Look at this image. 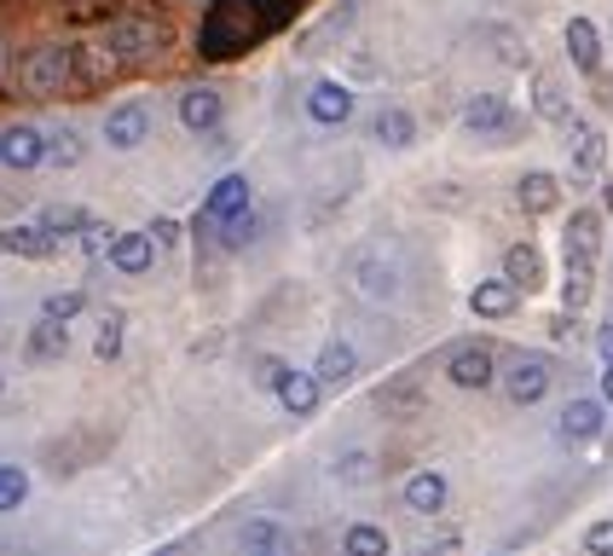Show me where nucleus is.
Segmentation results:
<instances>
[{
    "instance_id": "obj_16",
    "label": "nucleus",
    "mask_w": 613,
    "mask_h": 556,
    "mask_svg": "<svg viewBox=\"0 0 613 556\" xmlns=\"http://www.w3.org/2000/svg\"><path fill=\"white\" fill-rule=\"evenodd\" d=\"M319 394H324V383H319V377L290 365V377L278 383V406H284L290 418H313V412H319Z\"/></svg>"
},
{
    "instance_id": "obj_1",
    "label": "nucleus",
    "mask_w": 613,
    "mask_h": 556,
    "mask_svg": "<svg viewBox=\"0 0 613 556\" xmlns=\"http://www.w3.org/2000/svg\"><path fill=\"white\" fill-rule=\"evenodd\" d=\"M290 23V0H209L197 30V53L202 59H238L249 47H261L267 35H278Z\"/></svg>"
},
{
    "instance_id": "obj_49",
    "label": "nucleus",
    "mask_w": 613,
    "mask_h": 556,
    "mask_svg": "<svg viewBox=\"0 0 613 556\" xmlns=\"http://www.w3.org/2000/svg\"><path fill=\"white\" fill-rule=\"evenodd\" d=\"M0 389H7V371H0Z\"/></svg>"
},
{
    "instance_id": "obj_12",
    "label": "nucleus",
    "mask_w": 613,
    "mask_h": 556,
    "mask_svg": "<svg viewBox=\"0 0 613 556\" xmlns=\"http://www.w3.org/2000/svg\"><path fill=\"white\" fill-rule=\"evenodd\" d=\"M0 249L18 256V261H46V256L59 249V238L46 233L41 220H30V226H0Z\"/></svg>"
},
{
    "instance_id": "obj_46",
    "label": "nucleus",
    "mask_w": 613,
    "mask_h": 556,
    "mask_svg": "<svg viewBox=\"0 0 613 556\" xmlns=\"http://www.w3.org/2000/svg\"><path fill=\"white\" fill-rule=\"evenodd\" d=\"M249 556H284V550H278V545H272V550H249Z\"/></svg>"
},
{
    "instance_id": "obj_13",
    "label": "nucleus",
    "mask_w": 613,
    "mask_h": 556,
    "mask_svg": "<svg viewBox=\"0 0 613 556\" xmlns=\"http://www.w3.org/2000/svg\"><path fill=\"white\" fill-rule=\"evenodd\" d=\"M23 353H30L35 365H46V360H64V353H70V325L41 313V319L30 325V337H23Z\"/></svg>"
},
{
    "instance_id": "obj_17",
    "label": "nucleus",
    "mask_w": 613,
    "mask_h": 556,
    "mask_svg": "<svg viewBox=\"0 0 613 556\" xmlns=\"http://www.w3.org/2000/svg\"><path fill=\"white\" fill-rule=\"evenodd\" d=\"M150 261H157V238L150 233H116V244H111V267L116 272L139 278V272H150Z\"/></svg>"
},
{
    "instance_id": "obj_18",
    "label": "nucleus",
    "mask_w": 613,
    "mask_h": 556,
    "mask_svg": "<svg viewBox=\"0 0 613 556\" xmlns=\"http://www.w3.org/2000/svg\"><path fill=\"white\" fill-rule=\"evenodd\" d=\"M469 313L475 319H509L516 313V285H509V278H480L469 290Z\"/></svg>"
},
{
    "instance_id": "obj_22",
    "label": "nucleus",
    "mask_w": 613,
    "mask_h": 556,
    "mask_svg": "<svg viewBox=\"0 0 613 556\" xmlns=\"http://www.w3.org/2000/svg\"><path fill=\"white\" fill-rule=\"evenodd\" d=\"M405 511H417V516L446 511V475L440 470H417L412 482H405Z\"/></svg>"
},
{
    "instance_id": "obj_32",
    "label": "nucleus",
    "mask_w": 613,
    "mask_h": 556,
    "mask_svg": "<svg viewBox=\"0 0 613 556\" xmlns=\"http://www.w3.org/2000/svg\"><path fill=\"white\" fill-rule=\"evenodd\" d=\"M532 105H539L544 122H573V116H568V99H561V87H555V75H539V87H532Z\"/></svg>"
},
{
    "instance_id": "obj_41",
    "label": "nucleus",
    "mask_w": 613,
    "mask_h": 556,
    "mask_svg": "<svg viewBox=\"0 0 613 556\" xmlns=\"http://www.w3.org/2000/svg\"><path fill=\"white\" fill-rule=\"evenodd\" d=\"M584 550H591V556H613V522H596L591 534H584Z\"/></svg>"
},
{
    "instance_id": "obj_4",
    "label": "nucleus",
    "mask_w": 613,
    "mask_h": 556,
    "mask_svg": "<svg viewBox=\"0 0 613 556\" xmlns=\"http://www.w3.org/2000/svg\"><path fill=\"white\" fill-rule=\"evenodd\" d=\"M446 377H451L457 389H492L498 383V353L487 342H464V348H451Z\"/></svg>"
},
{
    "instance_id": "obj_34",
    "label": "nucleus",
    "mask_w": 613,
    "mask_h": 556,
    "mask_svg": "<svg viewBox=\"0 0 613 556\" xmlns=\"http://www.w3.org/2000/svg\"><path fill=\"white\" fill-rule=\"evenodd\" d=\"M75 244H82V256H87V261H111V244H116V233H111L105 220H87V226H82V238H75Z\"/></svg>"
},
{
    "instance_id": "obj_3",
    "label": "nucleus",
    "mask_w": 613,
    "mask_h": 556,
    "mask_svg": "<svg viewBox=\"0 0 613 556\" xmlns=\"http://www.w3.org/2000/svg\"><path fill=\"white\" fill-rule=\"evenodd\" d=\"M18 82H23V93H64L70 82H75V47H35L30 59L18 64Z\"/></svg>"
},
{
    "instance_id": "obj_6",
    "label": "nucleus",
    "mask_w": 613,
    "mask_h": 556,
    "mask_svg": "<svg viewBox=\"0 0 613 556\" xmlns=\"http://www.w3.org/2000/svg\"><path fill=\"white\" fill-rule=\"evenodd\" d=\"M41 163H46V134L35 128V122H12V128H0V168L30 174Z\"/></svg>"
},
{
    "instance_id": "obj_39",
    "label": "nucleus",
    "mask_w": 613,
    "mask_h": 556,
    "mask_svg": "<svg viewBox=\"0 0 613 556\" xmlns=\"http://www.w3.org/2000/svg\"><path fill=\"white\" fill-rule=\"evenodd\" d=\"M284 377H290V365H284V360H272V353H267V360H254V383H261V389H272V394H278V383H284Z\"/></svg>"
},
{
    "instance_id": "obj_20",
    "label": "nucleus",
    "mask_w": 613,
    "mask_h": 556,
    "mask_svg": "<svg viewBox=\"0 0 613 556\" xmlns=\"http://www.w3.org/2000/svg\"><path fill=\"white\" fill-rule=\"evenodd\" d=\"M371 140H376V145H388V151H405V145L417 140L412 111H405V105H382V111L371 116Z\"/></svg>"
},
{
    "instance_id": "obj_27",
    "label": "nucleus",
    "mask_w": 613,
    "mask_h": 556,
    "mask_svg": "<svg viewBox=\"0 0 613 556\" xmlns=\"http://www.w3.org/2000/svg\"><path fill=\"white\" fill-rule=\"evenodd\" d=\"M568 134H573V168L596 174L602 168V134L591 128V122H568Z\"/></svg>"
},
{
    "instance_id": "obj_24",
    "label": "nucleus",
    "mask_w": 613,
    "mask_h": 556,
    "mask_svg": "<svg viewBox=\"0 0 613 556\" xmlns=\"http://www.w3.org/2000/svg\"><path fill=\"white\" fill-rule=\"evenodd\" d=\"M503 278L516 290H539L544 285V256L532 244H516V249H503Z\"/></svg>"
},
{
    "instance_id": "obj_10",
    "label": "nucleus",
    "mask_w": 613,
    "mask_h": 556,
    "mask_svg": "<svg viewBox=\"0 0 613 556\" xmlns=\"http://www.w3.org/2000/svg\"><path fill=\"white\" fill-rule=\"evenodd\" d=\"M306 116H313L319 128H342V122L353 116V87L347 82H319L313 93H306Z\"/></svg>"
},
{
    "instance_id": "obj_47",
    "label": "nucleus",
    "mask_w": 613,
    "mask_h": 556,
    "mask_svg": "<svg viewBox=\"0 0 613 556\" xmlns=\"http://www.w3.org/2000/svg\"><path fill=\"white\" fill-rule=\"evenodd\" d=\"M157 556H180V545H168V550H157Z\"/></svg>"
},
{
    "instance_id": "obj_11",
    "label": "nucleus",
    "mask_w": 613,
    "mask_h": 556,
    "mask_svg": "<svg viewBox=\"0 0 613 556\" xmlns=\"http://www.w3.org/2000/svg\"><path fill=\"white\" fill-rule=\"evenodd\" d=\"M568 267H596V244H602V215L596 209H573L568 220Z\"/></svg>"
},
{
    "instance_id": "obj_35",
    "label": "nucleus",
    "mask_w": 613,
    "mask_h": 556,
    "mask_svg": "<svg viewBox=\"0 0 613 556\" xmlns=\"http://www.w3.org/2000/svg\"><path fill=\"white\" fill-rule=\"evenodd\" d=\"M382 406H388V412H399V418H417V412H423V394H417V383H412V377H405V383L382 389Z\"/></svg>"
},
{
    "instance_id": "obj_29",
    "label": "nucleus",
    "mask_w": 613,
    "mask_h": 556,
    "mask_svg": "<svg viewBox=\"0 0 613 556\" xmlns=\"http://www.w3.org/2000/svg\"><path fill=\"white\" fill-rule=\"evenodd\" d=\"M591 290H596V267H568V278H561V308H584L591 301Z\"/></svg>"
},
{
    "instance_id": "obj_37",
    "label": "nucleus",
    "mask_w": 613,
    "mask_h": 556,
    "mask_svg": "<svg viewBox=\"0 0 613 556\" xmlns=\"http://www.w3.org/2000/svg\"><path fill=\"white\" fill-rule=\"evenodd\" d=\"M336 482H347V487L376 482V459H371V452H347V459L336 464Z\"/></svg>"
},
{
    "instance_id": "obj_25",
    "label": "nucleus",
    "mask_w": 613,
    "mask_h": 556,
    "mask_svg": "<svg viewBox=\"0 0 613 556\" xmlns=\"http://www.w3.org/2000/svg\"><path fill=\"white\" fill-rule=\"evenodd\" d=\"M238 209H249V181H243V174H226V181H215V192L202 197V215L226 220V215H238Z\"/></svg>"
},
{
    "instance_id": "obj_48",
    "label": "nucleus",
    "mask_w": 613,
    "mask_h": 556,
    "mask_svg": "<svg viewBox=\"0 0 613 556\" xmlns=\"http://www.w3.org/2000/svg\"><path fill=\"white\" fill-rule=\"evenodd\" d=\"M423 556H446V550H423Z\"/></svg>"
},
{
    "instance_id": "obj_14",
    "label": "nucleus",
    "mask_w": 613,
    "mask_h": 556,
    "mask_svg": "<svg viewBox=\"0 0 613 556\" xmlns=\"http://www.w3.org/2000/svg\"><path fill=\"white\" fill-rule=\"evenodd\" d=\"M220 116H226V105H220L215 87H186L180 93V122H186L191 134H215Z\"/></svg>"
},
{
    "instance_id": "obj_42",
    "label": "nucleus",
    "mask_w": 613,
    "mask_h": 556,
    "mask_svg": "<svg viewBox=\"0 0 613 556\" xmlns=\"http://www.w3.org/2000/svg\"><path fill=\"white\" fill-rule=\"evenodd\" d=\"M150 238H157V249H174V244H180V226H174V220H157V226H150Z\"/></svg>"
},
{
    "instance_id": "obj_40",
    "label": "nucleus",
    "mask_w": 613,
    "mask_h": 556,
    "mask_svg": "<svg viewBox=\"0 0 613 556\" xmlns=\"http://www.w3.org/2000/svg\"><path fill=\"white\" fill-rule=\"evenodd\" d=\"M278 545V527L272 522H249L243 527V550H272Z\"/></svg>"
},
{
    "instance_id": "obj_15",
    "label": "nucleus",
    "mask_w": 613,
    "mask_h": 556,
    "mask_svg": "<svg viewBox=\"0 0 613 556\" xmlns=\"http://www.w3.org/2000/svg\"><path fill=\"white\" fill-rule=\"evenodd\" d=\"M313 377H319L324 389H347L353 377H360V353H353V342H324Z\"/></svg>"
},
{
    "instance_id": "obj_33",
    "label": "nucleus",
    "mask_w": 613,
    "mask_h": 556,
    "mask_svg": "<svg viewBox=\"0 0 613 556\" xmlns=\"http://www.w3.org/2000/svg\"><path fill=\"white\" fill-rule=\"evenodd\" d=\"M87 220H93V215L70 209V204H53V209L41 215V226H46V233H53V238H82V226H87Z\"/></svg>"
},
{
    "instance_id": "obj_38",
    "label": "nucleus",
    "mask_w": 613,
    "mask_h": 556,
    "mask_svg": "<svg viewBox=\"0 0 613 556\" xmlns=\"http://www.w3.org/2000/svg\"><path fill=\"white\" fill-rule=\"evenodd\" d=\"M82 308H87V296H82V290H59V296H46V308H41V313H46V319H64V325H70V319L82 313Z\"/></svg>"
},
{
    "instance_id": "obj_7",
    "label": "nucleus",
    "mask_w": 613,
    "mask_h": 556,
    "mask_svg": "<svg viewBox=\"0 0 613 556\" xmlns=\"http://www.w3.org/2000/svg\"><path fill=\"white\" fill-rule=\"evenodd\" d=\"M503 394L516 400V406H539V400L550 394V365L539 360V353H521V360L503 371Z\"/></svg>"
},
{
    "instance_id": "obj_23",
    "label": "nucleus",
    "mask_w": 613,
    "mask_h": 556,
    "mask_svg": "<svg viewBox=\"0 0 613 556\" xmlns=\"http://www.w3.org/2000/svg\"><path fill=\"white\" fill-rule=\"evenodd\" d=\"M516 197H521L527 215H550V209L561 204V181H555V174H544V168H532V174H521Z\"/></svg>"
},
{
    "instance_id": "obj_43",
    "label": "nucleus",
    "mask_w": 613,
    "mask_h": 556,
    "mask_svg": "<svg viewBox=\"0 0 613 556\" xmlns=\"http://www.w3.org/2000/svg\"><path fill=\"white\" fill-rule=\"evenodd\" d=\"M596 348H602V360H613V319H607L602 331H596Z\"/></svg>"
},
{
    "instance_id": "obj_8",
    "label": "nucleus",
    "mask_w": 613,
    "mask_h": 556,
    "mask_svg": "<svg viewBox=\"0 0 613 556\" xmlns=\"http://www.w3.org/2000/svg\"><path fill=\"white\" fill-rule=\"evenodd\" d=\"M150 140V105H139V99H127V105H116L105 116V145L111 151H139Z\"/></svg>"
},
{
    "instance_id": "obj_28",
    "label": "nucleus",
    "mask_w": 613,
    "mask_h": 556,
    "mask_svg": "<svg viewBox=\"0 0 613 556\" xmlns=\"http://www.w3.org/2000/svg\"><path fill=\"white\" fill-rule=\"evenodd\" d=\"M30 498V470L23 464H0V516H12Z\"/></svg>"
},
{
    "instance_id": "obj_2",
    "label": "nucleus",
    "mask_w": 613,
    "mask_h": 556,
    "mask_svg": "<svg viewBox=\"0 0 613 556\" xmlns=\"http://www.w3.org/2000/svg\"><path fill=\"white\" fill-rule=\"evenodd\" d=\"M98 41H105L122 64H139V59H157V53H163V47H168V30H163L157 18H139V12H134V18H111Z\"/></svg>"
},
{
    "instance_id": "obj_21",
    "label": "nucleus",
    "mask_w": 613,
    "mask_h": 556,
    "mask_svg": "<svg viewBox=\"0 0 613 556\" xmlns=\"http://www.w3.org/2000/svg\"><path fill=\"white\" fill-rule=\"evenodd\" d=\"M568 59H573V70H584V75L602 70V35H596L591 18H573V23H568Z\"/></svg>"
},
{
    "instance_id": "obj_31",
    "label": "nucleus",
    "mask_w": 613,
    "mask_h": 556,
    "mask_svg": "<svg viewBox=\"0 0 613 556\" xmlns=\"http://www.w3.org/2000/svg\"><path fill=\"white\" fill-rule=\"evenodd\" d=\"M220 226V244L226 249H249L254 244V226H261V220H254V209H238V215H226V220H215Z\"/></svg>"
},
{
    "instance_id": "obj_44",
    "label": "nucleus",
    "mask_w": 613,
    "mask_h": 556,
    "mask_svg": "<svg viewBox=\"0 0 613 556\" xmlns=\"http://www.w3.org/2000/svg\"><path fill=\"white\" fill-rule=\"evenodd\" d=\"M602 400L613 406V360H602Z\"/></svg>"
},
{
    "instance_id": "obj_45",
    "label": "nucleus",
    "mask_w": 613,
    "mask_h": 556,
    "mask_svg": "<svg viewBox=\"0 0 613 556\" xmlns=\"http://www.w3.org/2000/svg\"><path fill=\"white\" fill-rule=\"evenodd\" d=\"M602 209L613 215V186H602Z\"/></svg>"
},
{
    "instance_id": "obj_26",
    "label": "nucleus",
    "mask_w": 613,
    "mask_h": 556,
    "mask_svg": "<svg viewBox=\"0 0 613 556\" xmlns=\"http://www.w3.org/2000/svg\"><path fill=\"white\" fill-rule=\"evenodd\" d=\"M342 556H394V545H388V534H382L376 522H353L342 534Z\"/></svg>"
},
{
    "instance_id": "obj_9",
    "label": "nucleus",
    "mask_w": 613,
    "mask_h": 556,
    "mask_svg": "<svg viewBox=\"0 0 613 556\" xmlns=\"http://www.w3.org/2000/svg\"><path fill=\"white\" fill-rule=\"evenodd\" d=\"M464 128L480 134V140H509V134H516V116H509V105L498 93H475L464 105Z\"/></svg>"
},
{
    "instance_id": "obj_19",
    "label": "nucleus",
    "mask_w": 613,
    "mask_h": 556,
    "mask_svg": "<svg viewBox=\"0 0 613 556\" xmlns=\"http://www.w3.org/2000/svg\"><path fill=\"white\" fill-rule=\"evenodd\" d=\"M602 406L607 400H568V406H561V441H596L602 435Z\"/></svg>"
},
{
    "instance_id": "obj_5",
    "label": "nucleus",
    "mask_w": 613,
    "mask_h": 556,
    "mask_svg": "<svg viewBox=\"0 0 613 556\" xmlns=\"http://www.w3.org/2000/svg\"><path fill=\"white\" fill-rule=\"evenodd\" d=\"M347 278L365 301H394L399 296V272H394V261H382L376 249H360V256L347 261Z\"/></svg>"
},
{
    "instance_id": "obj_36",
    "label": "nucleus",
    "mask_w": 613,
    "mask_h": 556,
    "mask_svg": "<svg viewBox=\"0 0 613 556\" xmlns=\"http://www.w3.org/2000/svg\"><path fill=\"white\" fill-rule=\"evenodd\" d=\"M93 353H98V360H116V353H122V313H105V319H98V337H93Z\"/></svg>"
},
{
    "instance_id": "obj_30",
    "label": "nucleus",
    "mask_w": 613,
    "mask_h": 556,
    "mask_svg": "<svg viewBox=\"0 0 613 556\" xmlns=\"http://www.w3.org/2000/svg\"><path fill=\"white\" fill-rule=\"evenodd\" d=\"M46 163H53V168H75V163H82V134H75V128H53V134H46Z\"/></svg>"
}]
</instances>
